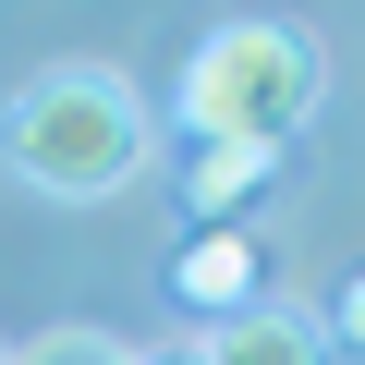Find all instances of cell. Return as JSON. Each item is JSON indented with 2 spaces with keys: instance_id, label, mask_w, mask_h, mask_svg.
Instances as JSON below:
<instances>
[{
  "instance_id": "cell-1",
  "label": "cell",
  "mask_w": 365,
  "mask_h": 365,
  "mask_svg": "<svg viewBox=\"0 0 365 365\" xmlns=\"http://www.w3.org/2000/svg\"><path fill=\"white\" fill-rule=\"evenodd\" d=\"M0 146H13V170L37 182V195L61 207H98L122 195V182L146 170V98L110 73V61H49L37 86H13V122H0Z\"/></svg>"
},
{
  "instance_id": "cell-2",
  "label": "cell",
  "mask_w": 365,
  "mask_h": 365,
  "mask_svg": "<svg viewBox=\"0 0 365 365\" xmlns=\"http://www.w3.org/2000/svg\"><path fill=\"white\" fill-rule=\"evenodd\" d=\"M329 98V61L317 37L244 13V25H207L195 61H182V122H195V146H244V158H280Z\"/></svg>"
},
{
  "instance_id": "cell-3",
  "label": "cell",
  "mask_w": 365,
  "mask_h": 365,
  "mask_svg": "<svg viewBox=\"0 0 365 365\" xmlns=\"http://www.w3.org/2000/svg\"><path fill=\"white\" fill-rule=\"evenodd\" d=\"M170 304H195L207 329L244 317V304H256V232H195V244L170 256Z\"/></svg>"
},
{
  "instance_id": "cell-4",
  "label": "cell",
  "mask_w": 365,
  "mask_h": 365,
  "mask_svg": "<svg viewBox=\"0 0 365 365\" xmlns=\"http://www.w3.org/2000/svg\"><path fill=\"white\" fill-rule=\"evenodd\" d=\"M195 353H207V365H329L317 317H292V304H244V317H220Z\"/></svg>"
},
{
  "instance_id": "cell-5",
  "label": "cell",
  "mask_w": 365,
  "mask_h": 365,
  "mask_svg": "<svg viewBox=\"0 0 365 365\" xmlns=\"http://www.w3.org/2000/svg\"><path fill=\"white\" fill-rule=\"evenodd\" d=\"M280 158H244V146H195V170H182V207H195V232H244V207H256V182H268Z\"/></svg>"
},
{
  "instance_id": "cell-6",
  "label": "cell",
  "mask_w": 365,
  "mask_h": 365,
  "mask_svg": "<svg viewBox=\"0 0 365 365\" xmlns=\"http://www.w3.org/2000/svg\"><path fill=\"white\" fill-rule=\"evenodd\" d=\"M13 365H134V353H122L110 329H49V341H25Z\"/></svg>"
},
{
  "instance_id": "cell-7",
  "label": "cell",
  "mask_w": 365,
  "mask_h": 365,
  "mask_svg": "<svg viewBox=\"0 0 365 365\" xmlns=\"http://www.w3.org/2000/svg\"><path fill=\"white\" fill-rule=\"evenodd\" d=\"M317 341H329V353H353V365H365V268H353V280H341V292H329V329H317Z\"/></svg>"
},
{
  "instance_id": "cell-8",
  "label": "cell",
  "mask_w": 365,
  "mask_h": 365,
  "mask_svg": "<svg viewBox=\"0 0 365 365\" xmlns=\"http://www.w3.org/2000/svg\"><path fill=\"white\" fill-rule=\"evenodd\" d=\"M146 365H207V353H195V341H182V353H146Z\"/></svg>"
},
{
  "instance_id": "cell-9",
  "label": "cell",
  "mask_w": 365,
  "mask_h": 365,
  "mask_svg": "<svg viewBox=\"0 0 365 365\" xmlns=\"http://www.w3.org/2000/svg\"><path fill=\"white\" fill-rule=\"evenodd\" d=\"M0 365H13V353H0Z\"/></svg>"
}]
</instances>
